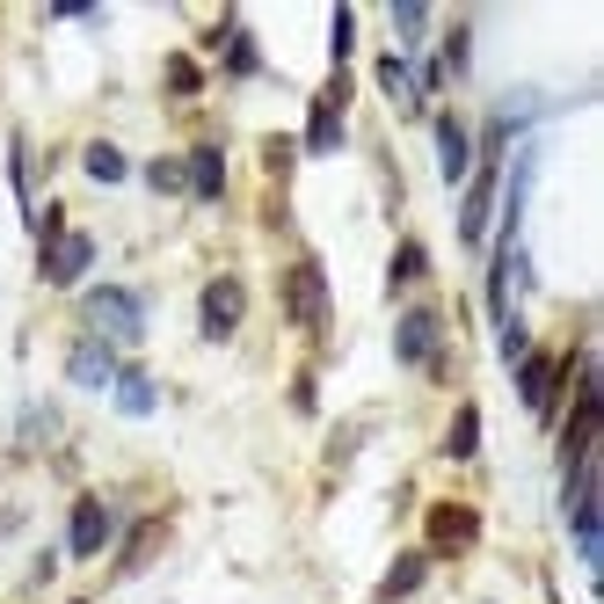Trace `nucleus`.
<instances>
[{
	"label": "nucleus",
	"instance_id": "obj_1",
	"mask_svg": "<svg viewBox=\"0 0 604 604\" xmlns=\"http://www.w3.org/2000/svg\"><path fill=\"white\" fill-rule=\"evenodd\" d=\"M576 357H582V350H576ZM576 357H546V350H525V357L509 364V372H517V393H525V408H532L539 423H554V415H561V387H568Z\"/></svg>",
	"mask_w": 604,
	"mask_h": 604
},
{
	"label": "nucleus",
	"instance_id": "obj_2",
	"mask_svg": "<svg viewBox=\"0 0 604 604\" xmlns=\"http://www.w3.org/2000/svg\"><path fill=\"white\" fill-rule=\"evenodd\" d=\"M576 401H568V430H561V466H582L590 460V444H597V415H604V401H597V379H590V364L576 357Z\"/></svg>",
	"mask_w": 604,
	"mask_h": 604
},
{
	"label": "nucleus",
	"instance_id": "obj_3",
	"mask_svg": "<svg viewBox=\"0 0 604 604\" xmlns=\"http://www.w3.org/2000/svg\"><path fill=\"white\" fill-rule=\"evenodd\" d=\"M88 320H96L102 336H117V342H139L146 336V306H139V291H124V285H96L88 299Z\"/></svg>",
	"mask_w": 604,
	"mask_h": 604
},
{
	"label": "nucleus",
	"instance_id": "obj_4",
	"mask_svg": "<svg viewBox=\"0 0 604 604\" xmlns=\"http://www.w3.org/2000/svg\"><path fill=\"white\" fill-rule=\"evenodd\" d=\"M495 183H503V161H495V139H488L481 168H474V190H466V204H460V241H466V248H481V241H488V212H495Z\"/></svg>",
	"mask_w": 604,
	"mask_h": 604
},
{
	"label": "nucleus",
	"instance_id": "obj_5",
	"mask_svg": "<svg viewBox=\"0 0 604 604\" xmlns=\"http://www.w3.org/2000/svg\"><path fill=\"white\" fill-rule=\"evenodd\" d=\"M437 342H444L437 306H408V314H401V328H393V350H401V364H408V372H437Z\"/></svg>",
	"mask_w": 604,
	"mask_h": 604
},
{
	"label": "nucleus",
	"instance_id": "obj_6",
	"mask_svg": "<svg viewBox=\"0 0 604 604\" xmlns=\"http://www.w3.org/2000/svg\"><path fill=\"white\" fill-rule=\"evenodd\" d=\"M110 546V503L102 495H73V517H66V554L73 561H96Z\"/></svg>",
	"mask_w": 604,
	"mask_h": 604
},
{
	"label": "nucleus",
	"instance_id": "obj_7",
	"mask_svg": "<svg viewBox=\"0 0 604 604\" xmlns=\"http://www.w3.org/2000/svg\"><path fill=\"white\" fill-rule=\"evenodd\" d=\"M285 299H291V320L299 328H328V285H320V263H291V277H285Z\"/></svg>",
	"mask_w": 604,
	"mask_h": 604
},
{
	"label": "nucleus",
	"instance_id": "obj_8",
	"mask_svg": "<svg viewBox=\"0 0 604 604\" xmlns=\"http://www.w3.org/2000/svg\"><path fill=\"white\" fill-rule=\"evenodd\" d=\"M423 525H430V554H466V546L481 539V517H474L466 503H430Z\"/></svg>",
	"mask_w": 604,
	"mask_h": 604
},
{
	"label": "nucleus",
	"instance_id": "obj_9",
	"mask_svg": "<svg viewBox=\"0 0 604 604\" xmlns=\"http://www.w3.org/2000/svg\"><path fill=\"white\" fill-rule=\"evenodd\" d=\"M241 314H248L241 277H212V285H204V336H212V342H226L234 328H241Z\"/></svg>",
	"mask_w": 604,
	"mask_h": 604
},
{
	"label": "nucleus",
	"instance_id": "obj_10",
	"mask_svg": "<svg viewBox=\"0 0 604 604\" xmlns=\"http://www.w3.org/2000/svg\"><path fill=\"white\" fill-rule=\"evenodd\" d=\"M88 263H96V241H88V234H59V241H45V277L51 285H80Z\"/></svg>",
	"mask_w": 604,
	"mask_h": 604
},
{
	"label": "nucleus",
	"instance_id": "obj_11",
	"mask_svg": "<svg viewBox=\"0 0 604 604\" xmlns=\"http://www.w3.org/2000/svg\"><path fill=\"white\" fill-rule=\"evenodd\" d=\"M183 183H190V190L204 197V204H218V197H226V153H218L212 139L190 146V161H183Z\"/></svg>",
	"mask_w": 604,
	"mask_h": 604
},
{
	"label": "nucleus",
	"instance_id": "obj_12",
	"mask_svg": "<svg viewBox=\"0 0 604 604\" xmlns=\"http://www.w3.org/2000/svg\"><path fill=\"white\" fill-rule=\"evenodd\" d=\"M66 379L73 387H110L117 379V357H110V342H73V357H66Z\"/></svg>",
	"mask_w": 604,
	"mask_h": 604
},
{
	"label": "nucleus",
	"instance_id": "obj_13",
	"mask_svg": "<svg viewBox=\"0 0 604 604\" xmlns=\"http://www.w3.org/2000/svg\"><path fill=\"white\" fill-rule=\"evenodd\" d=\"M430 131H437V161H444V183H466V124L460 117H430Z\"/></svg>",
	"mask_w": 604,
	"mask_h": 604
},
{
	"label": "nucleus",
	"instance_id": "obj_14",
	"mask_svg": "<svg viewBox=\"0 0 604 604\" xmlns=\"http://www.w3.org/2000/svg\"><path fill=\"white\" fill-rule=\"evenodd\" d=\"M423 576H430V554H401L387 568V582H379V604H408L423 590Z\"/></svg>",
	"mask_w": 604,
	"mask_h": 604
},
{
	"label": "nucleus",
	"instance_id": "obj_15",
	"mask_svg": "<svg viewBox=\"0 0 604 604\" xmlns=\"http://www.w3.org/2000/svg\"><path fill=\"white\" fill-rule=\"evenodd\" d=\"M110 393H117V408H124V415H153V379H146L139 364H124L117 379H110Z\"/></svg>",
	"mask_w": 604,
	"mask_h": 604
},
{
	"label": "nucleus",
	"instance_id": "obj_16",
	"mask_svg": "<svg viewBox=\"0 0 604 604\" xmlns=\"http://www.w3.org/2000/svg\"><path fill=\"white\" fill-rule=\"evenodd\" d=\"M342 146V124H336V102L320 96L314 102V117H306V153H336Z\"/></svg>",
	"mask_w": 604,
	"mask_h": 604
},
{
	"label": "nucleus",
	"instance_id": "obj_17",
	"mask_svg": "<svg viewBox=\"0 0 604 604\" xmlns=\"http://www.w3.org/2000/svg\"><path fill=\"white\" fill-rule=\"evenodd\" d=\"M80 168L96 175V183H124V175H131V161H124V153H117L110 139H96L88 153H80Z\"/></svg>",
	"mask_w": 604,
	"mask_h": 604
},
{
	"label": "nucleus",
	"instance_id": "obj_18",
	"mask_svg": "<svg viewBox=\"0 0 604 604\" xmlns=\"http://www.w3.org/2000/svg\"><path fill=\"white\" fill-rule=\"evenodd\" d=\"M444 452H452V460H474V452H481V408H460V415H452Z\"/></svg>",
	"mask_w": 604,
	"mask_h": 604
},
{
	"label": "nucleus",
	"instance_id": "obj_19",
	"mask_svg": "<svg viewBox=\"0 0 604 604\" xmlns=\"http://www.w3.org/2000/svg\"><path fill=\"white\" fill-rule=\"evenodd\" d=\"M226 73H234V80L263 73V51H255V37H248V29H226Z\"/></svg>",
	"mask_w": 604,
	"mask_h": 604
},
{
	"label": "nucleus",
	"instance_id": "obj_20",
	"mask_svg": "<svg viewBox=\"0 0 604 604\" xmlns=\"http://www.w3.org/2000/svg\"><path fill=\"white\" fill-rule=\"evenodd\" d=\"M379 88H387L401 110H415V88H408V66H401V51H387V59H379Z\"/></svg>",
	"mask_w": 604,
	"mask_h": 604
},
{
	"label": "nucleus",
	"instance_id": "obj_21",
	"mask_svg": "<svg viewBox=\"0 0 604 604\" xmlns=\"http://www.w3.org/2000/svg\"><path fill=\"white\" fill-rule=\"evenodd\" d=\"M423 269H430V255H423V241H401V248H393V291H408L415 277H423Z\"/></svg>",
	"mask_w": 604,
	"mask_h": 604
},
{
	"label": "nucleus",
	"instance_id": "obj_22",
	"mask_svg": "<svg viewBox=\"0 0 604 604\" xmlns=\"http://www.w3.org/2000/svg\"><path fill=\"white\" fill-rule=\"evenodd\" d=\"M466 51H474V29L452 23V37H444V59H437V73L452 80V73H466Z\"/></svg>",
	"mask_w": 604,
	"mask_h": 604
},
{
	"label": "nucleus",
	"instance_id": "obj_23",
	"mask_svg": "<svg viewBox=\"0 0 604 604\" xmlns=\"http://www.w3.org/2000/svg\"><path fill=\"white\" fill-rule=\"evenodd\" d=\"M393 29H401L408 45H423V29H430V8H423V0H401V8H393Z\"/></svg>",
	"mask_w": 604,
	"mask_h": 604
},
{
	"label": "nucleus",
	"instance_id": "obj_24",
	"mask_svg": "<svg viewBox=\"0 0 604 604\" xmlns=\"http://www.w3.org/2000/svg\"><path fill=\"white\" fill-rule=\"evenodd\" d=\"M197 88H204V73H197L190 59H175L168 66V96H197Z\"/></svg>",
	"mask_w": 604,
	"mask_h": 604
},
{
	"label": "nucleus",
	"instance_id": "obj_25",
	"mask_svg": "<svg viewBox=\"0 0 604 604\" xmlns=\"http://www.w3.org/2000/svg\"><path fill=\"white\" fill-rule=\"evenodd\" d=\"M146 183H153L161 197H175V190H183V161H153V168H146Z\"/></svg>",
	"mask_w": 604,
	"mask_h": 604
},
{
	"label": "nucleus",
	"instance_id": "obj_26",
	"mask_svg": "<svg viewBox=\"0 0 604 604\" xmlns=\"http://www.w3.org/2000/svg\"><path fill=\"white\" fill-rule=\"evenodd\" d=\"M350 59V8H336V66Z\"/></svg>",
	"mask_w": 604,
	"mask_h": 604
}]
</instances>
